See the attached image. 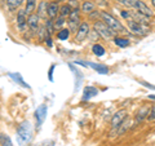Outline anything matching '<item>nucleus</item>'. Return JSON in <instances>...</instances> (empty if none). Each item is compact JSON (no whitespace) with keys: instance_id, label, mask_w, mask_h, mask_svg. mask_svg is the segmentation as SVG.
Listing matches in <instances>:
<instances>
[{"instance_id":"nucleus-32","label":"nucleus","mask_w":155,"mask_h":146,"mask_svg":"<svg viewBox=\"0 0 155 146\" xmlns=\"http://www.w3.org/2000/svg\"><path fill=\"white\" fill-rule=\"evenodd\" d=\"M120 14H122V17L124 19H127V21L132 19V13H130V11H122V12H120Z\"/></svg>"},{"instance_id":"nucleus-34","label":"nucleus","mask_w":155,"mask_h":146,"mask_svg":"<svg viewBox=\"0 0 155 146\" xmlns=\"http://www.w3.org/2000/svg\"><path fill=\"white\" fill-rule=\"evenodd\" d=\"M56 69V65H52L49 69V74H48V78H49V81H53V71Z\"/></svg>"},{"instance_id":"nucleus-7","label":"nucleus","mask_w":155,"mask_h":146,"mask_svg":"<svg viewBox=\"0 0 155 146\" xmlns=\"http://www.w3.org/2000/svg\"><path fill=\"white\" fill-rule=\"evenodd\" d=\"M127 118V111L125 110H119L113 115L111 118V121H110V125H111V129H116L120 125V123Z\"/></svg>"},{"instance_id":"nucleus-13","label":"nucleus","mask_w":155,"mask_h":146,"mask_svg":"<svg viewBox=\"0 0 155 146\" xmlns=\"http://www.w3.org/2000/svg\"><path fill=\"white\" fill-rule=\"evenodd\" d=\"M130 13H132V19L137 21L138 23H142V25H147V23H149V17L147 16L140 13L138 11H136V9H132Z\"/></svg>"},{"instance_id":"nucleus-30","label":"nucleus","mask_w":155,"mask_h":146,"mask_svg":"<svg viewBox=\"0 0 155 146\" xmlns=\"http://www.w3.org/2000/svg\"><path fill=\"white\" fill-rule=\"evenodd\" d=\"M65 18L64 17H57V19H56V21H54V27H56V30H60V28L62 27V26H64L65 25Z\"/></svg>"},{"instance_id":"nucleus-26","label":"nucleus","mask_w":155,"mask_h":146,"mask_svg":"<svg viewBox=\"0 0 155 146\" xmlns=\"http://www.w3.org/2000/svg\"><path fill=\"white\" fill-rule=\"evenodd\" d=\"M0 145L2 146H13L11 137H9L8 134H4V133L0 134Z\"/></svg>"},{"instance_id":"nucleus-18","label":"nucleus","mask_w":155,"mask_h":146,"mask_svg":"<svg viewBox=\"0 0 155 146\" xmlns=\"http://www.w3.org/2000/svg\"><path fill=\"white\" fill-rule=\"evenodd\" d=\"M88 66H91L96 72L98 74H109V67L105 65H100V64H94V62H88Z\"/></svg>"},{"instance_id":"nucleus-37","label":"nucleus","mask_w":155,"mask_h":146,"mask_svg":"<svg viewBox=\"0 0 155 146\" xmlns=\"http://www.w3.org/2000/svg\"><path fill=\"white\" fill-rule=\"evenodd\" d=\"M147 98H149V100L155 101V95H149V96H147Z\"/></svg>"},{"instance_id":"nucleus-12","label":"nucleus","mask_w":155,"mask_h":146,"mask_svg":"<svg viewBox=\"0 0 155 146\" xmlns=\"http://www.w3.org/2000/svg\"><path fill=\"white\" fill-rule=\"evenodd\" d=\"M60 5H58V2H51L49 5H48V17L49 18H56L58 14H60Z\"/></svg>"},{"instance_id":"nucleus-9","label":"nucleus","mask_w":155,"mask_h":146,"mask_svg":"<svg viewBox=\"0 0 155 146\" xmlns=\"http://www.w3.org/2000/svg\"><path fill=\"white\" fill-rule=\"evenodd\" d=\"M150 109H151L150 106H142V108H140V110L137 111V114H136V116H134V123L140 124V123H142L145 119H147Z\"/></svg>"},{"instance_id":"nucleus-14","label":"nucleus","mask_w":155,"mask_h":146,"mask_svg":"<svg viewBox=\"0 0 155 146\" xmlns=\"http://www.w3.org/2000/svg\"><path fill=\"white\" fill-rule=\"evenodd\" d=\"M48 5H49V3L45 2V0H41V2L39 3L36 14L40 18H47V16H48Z\"/></svg>"},{"instance_id":"nucleus-3","label":"nucleus","mask_w":155,"mask_h":146,"mask_svg":"<svg viewBox=\"0 0 155 146\" xmlns=\"http://www.w3.org/2000/svg\"><path fill=\"white\" fill-rule=\"evenodd\" d=\"M93 30L98 34L100 36H102L104 39H107V40H109V39H113L114 35H115V32L111 30L107 25H106L102 19H101V21L97 19V21L93 23Z\"/></svg>"},{"instance_id":"nucleus-16","label":"nucleus","mask_w":155,"mask_h":146,"mask_svg":"<svg viewBox=\"0 0 155 146\" xmlns=\"http://www.w3.org/2000/svg\"><path fill=\"white\" fill-rule=\"evenodd\" d=\"M9 78H12V79L16 81V83H18L19 85H22V87H25V88H28L30 89V85L27 84V83L23 80V78H22V75L19 74V72H9Z\"/></svg>"},{"instance_id":"nucleus-31","label":"nucleus","mask_w":155,"mask_h":146,"mask_svg":"<svg viewBox=\"0 0 155 146\" xmlns=\"http://www.w3.org/2000/svg\"><path fill=\"white\" fill-rule=\"evenodd\" d=\"M67 4L70 5L71 9H79V0H69Z\"/></svg>"},{"instance_id":"nucleus-11","label":"nucleus","mask_w":155,"mask_h":146,"mask_svg":"<svg viewBox=\"0 0 155 146\" xmlns=\"http://www.w3.org/2000/svg\"><path fill=\"white\" fill-rule=\"evenodd\" d=\"M134 9L136 11H138L140 13H142V14H145V16H147L149 18H151V17H154V12L150 9L146 4H145L142 0H137V3H136V7H134Z\"/></svg>"},{"instance_id":"nucleus-24","label":"nucleus","mask_w":155,"mask_h":146,"mask_svg":"<svg viewBox=\"0 0 155 146\" xmlns=\"http://www.w3.org/2000/svg\"><path fill=\"white\" fill-rule=\"evenodd\" d=\"M45 28H47V34L48 35H53L56 31V27H54V21H53L52 18L49 19H47V22H45Z\"/></svg>"},{"instance_id":"nucleus-17","label":"nucleus","mask_w":155,"mask_h":146,"mask_svg":"<svg viewBox=\"0 0 155 146\" xmlns=\"http://www.w3.org/2000/svg\"><path fill=\"white\" fill-rule=\"evenodd\" d=\"M98 95V89L94 88V87H85L84 88V95H83V101H87V100H91L92 97H94Z\"/></svg>"},{"instance_id":"nucleus-8","label":"nucleus","mask_w":155,"mask_h":146,"mask_svg":"<svg viewBox=\"0 0 155 146\" xmlns=\"http://www.w3.org/2000/svg\"><path fill=\"white\" fill-rule=\"evenodd\" d=\"M132 127V120H130V118H125L122 123H120V125L116 129H113V136H122L127 131Z\"/></svg>"},{"instance_id":"nucleus-1","label":"nucleus","mask_w":155,"mask_h":146,"mask_svg":"<svg viewBox=\"0 0 155 146\" xmlns=\"http://www.w3.org/2000/svg\"><path fill=\"white\" fill-rule=\"evenodd\" d=\"M32 138V128H31V124L30 121H23V123L19 125L18 129H17V141L18 144L23 146L28 144Z\"/></svg>"},{"instance_id":"nucleus-36","label":"nucleus","mask_w":155,"mask_h":146,"mask_svg":"<svg viewBox=\"0 0 155 146\" xmlns=\"http://www.w3.org/2000/svg\"><path fill=\"white\" fill-rule=\"evenodd\" d=\"M140 83H141L143 87H146V88H150V89H154V91H155V85L149 84V83H146V81H140Z\"/></svg>"},{"instance_id":"nucleus-5","label":"nucleus","mask_w":155,"mask_h":146,"mask_svg":"<svg viewBox=\"0 0 155 146\" xmlns=\"http://www.w3.org/2000/svg\"><path fill=\"white\" fill-rule=\"evenodd\" d=\"M89 32H91V26L88 25V22L80 23V26H79V28H78V31L75 32V38H74L75 43H81L84 39L88 38Z\"/></svg>"},{"instance_id":"nucleus-25","label":"nucleus","mask_w":155,"mask_h":146,"mask_svg":"<svg viewBox=\"0 0 155 146\" xmlns=\"http://www.w3.org/2000/svg\"><path fill=\"white\" fill-rule=\"evenodd\" d=\"M71 11H72V9L70 8L69 4H65V5H62V7L60 8V16H61V17H64V18L69 17V16H70V13H71Z\"/></svg>"},{"instance_id":"nucleus-23","label":"nucleus","mask_w":155,"mask_h":146,"mask_svg":"<svg viewBox=\"0 0 155 146\" xmlns=\"http://www.w3.org/2000/svg\"><path fill=\"white\" fill-rule=\"evenodd\" d=\"M92 52H93L96 56H98V57H102L106 53L105 48L101 44H98V43H97V44H93V47H92Z\"/></svg>"},{"instance_id":"nucleus-35","label":"nucleus","mask_w":155,"mask_h":146,"mask_svg":"<svg viewBox=\"0 0 155 146\" xmlns=\"http://www.w3.org/2000/svg\"><path fill=\"white\" fill-rule=\"evenodd\" d=\"M44 41L47 43V45L49 47V48L53 45V44H52V39H51V35H48V34H47V36H45V39H44Z\"/></svg>"},{"instance_id":"nucleus-29","label":"nucleus","mask_w":155,"mask_h":146,"mask_svg":"<svg viewBox=\"0 0 155 146\" xmlns=\"http://www.w3.org/2000/svg\"><path fill=\"white\" fill-rule=\"evenodd\" d=\"M36 34H39V40L44 41V39L47 36V28H45V26H40V27H39V30H38Z\"/></svg>"},{"instance_id":"nucleus-15","label":"nucleus","mask_w":155,"mask_h":146,"mask_svg":"<svg viewBox=\"0 0 155 146\" xmlns=\"http://www.w3.org/2000/svg\"><path fill=\"white\" fill-rule=\"evenodd\" d=\"M27 17H28V14L26 13V11H25V9L19 8V9H18V12H17V17H16L17 26L26 25V23H27Z\"/></svg>"},{"instance_id":"nucleus-20","label":"nucleus","mask_w":155,"mask_h":146,"mask_svg":"<svg viewBox=\"0 0 155 146\" xmlns=\"http://www.w3.org/2000/svg\"><path fill=\"white\" fill-rule=\"evenodd\" d=\"M114 43H115V45L119 47V48H127V47H129V44H130V41L128 40V39L120 38V36L114 38Z\"/></svg>"},{"instance_id":"nucleus-10","label":"nucleus","mask_w":155,"mask_h":146,"mask_svg":"<svg viewBox=\"0 0 155 146\" xmlns=\"http://www.w3.org/2000/svg\"><path fill=\"white\" fill-rule=\"evenodd\" d=\"M39 21H40V17L38 16L36 13H32V14H30V16L27 17V25H28V28H30L31 31H34V32H38V30H39Z\"/></svg>"},{"instance_id":"nucleus-38","label":"nucleus","mask_w":155,"mask_h":146,"mask_svg":"<svg viewBox=\"0 0 155 146\" xmlns=\"http://www.w3.org/2000/svg\"><path fill=\"white\" fill-rule=\"evenodd\" d=\"M151 4H153V7L155 8V0H151Z\"/></svg>"},{"instance_id":"nucleus-6","label":"nucleus","mask_w":155,"mask_h":146,"mask_svg":"<svg viewBox=\"0 0 155 146\" xmlns=\"http://www.w3.org/2000/svg\"><path fill=\"white\" fill-rule=\"evenodd\" d=\"M47 111H48L47 105H40V106H39V108L35 110L36 128H40L41 124L44 123V120H45V118H47Z\"/></svg>"},{"instance_id":"nucleus-28","label":"nucleus","mask_w":155,"mask_h":146,"mask_svg":"<svg viewBox=\"0 0 155 146\" xmlns=\"http://www.w3.org/2000/svg\"><path fill=\"white\" fill-rule=\"evenodd\" d=\"M70 36V30L69 28H62V30L58 31L57 34V39H60V40H67Z\"/></svg>"},{"instance_id":"nucleus-2","label":"nucleus","mask_w":155,"mask_h":146,"mask_svg":"<svg viewBox=\"0 0 155 146\" xmlns=\"http://www.w3.org/2000/svg\"><path fill=\"white\" fill-rule=\"evenodd\" d=\"M101 19H102V21H104L114 32H129V31H127V28L123 26L122 22L118 21V19H116L114 16H111V14L107 13V12H105V11L101 12Z\"/></svg>"},{"instance_id":"nucleus-22","label":"nucleus","mask_w":155,"mask_h":146,"mask_svg":"<svg viewBox=\"0 0 155 146\" xmlns=\"http://www.w3.org/2000/svg\"><path fill=\"white\" fill-rule=\"evenodd\" d=\"M35 9H36V0H27L26 2V8H25L26 13L30 16V14L34 13Z\"/></svg>"},{"instance_id":"nucleus-19","label":"nucleus","mask_w":155,"mask_h":146,"mask_svg":"<svg viewBox=\"0 0 155 146\" xmlns=\"http://www.w3.org/2000/svg\"><path fill=\"white\" fill-rule=\"evenodd\" d=\"M25 0H7V8L8 11H16V9H19V7L23 4Z\"/></svg>"},{"instance_id":"nucleus-33","label":"nucleus","mask_w":155,"mask_h":146,"mask_svg":"<svg viewBox=\"0 0 155 146\" xmlns=\"http://www.w3.org/2000/svg\"><path fill=\"white\" fill-rule=\"evenodd\" d=\"M147 119L155 121V105H153V106H151V109H150V113H149Z\"/></svg>"},{"instance_id":"nucleus-39","label":"nucleus","mask_w":155,"mask_h":146,"mask_svg":"<svg viewBox=\"0 0 155 146\" xmlns=\"http://www.w3.org/2000/svg\"><path fill=\"white\" fill-rule=\"evenodd\" d=\"M56 2H64V0H56Z\"/></svg>"},{"instance_id":"nucleus-27","label":"nucleus","mask_w":155,"mask_h":146,"mask_svg":"<svg viewBox=\"0 0 155 146\" xmlns=\"http://www.w3.org/2000/svg\"><path fill=\"white\" fill-rule=\"evenodd\" d=\"M115 2H118L119 4H122V5L127 7V8H129V9H134L137 0H115Z\"/></svg>"},{"instance_id":"nucleus-4","label":"nucleus","mask_w":155,"mask_h":146,"mask_svg":"<svg viewBox=\"0 0 155 146\" xmlns=\"http://www.w3.org/2000/svg\"><path fill=\"white\" fill-rule=\"evenodd\" d=\"M127 25H128L129 31L132 32V34H134V35H137V36H143V35H146L147 31H149L147 25H142V23H138L137 21H134V19H129V21H127Z\"/></svg>"},{"instance_id":"nucleus-21","label":"nucleus","mask_w":155,"mask_h":146,"mask_svg":"<svg viewBox=\"0 0 155 146\" xmlns=\"http://www.w3.org/2000/svg\"><path fill=\"white\" fill-rule=\"evenodd\" d=\"M94 8H96V4L93 2H89V0H87V2H84L83 4H81V11H83L84 13L94 12Z\"/></svg>"}]
</instances>
